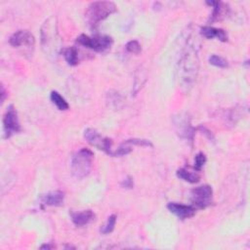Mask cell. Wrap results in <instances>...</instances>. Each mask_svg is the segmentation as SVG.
I'll list each match as a JSON object with an SVG mask.
<instances>
[{
	"mask_svg": "<svg viewBox=\"0 0 250 250\" xmlns=\"http://www.w3.org/2000/svg\"><path fill=\"white\" fill-rule=\"evenodd\" d=\"M5 99V90H4V87L2 86L1 87V102H3Z\"/></svg>",
	"mask_w": 250,
	"mask_h": 250,
	"instance_id": "29",
	"label": "cell"
},
{
	"mask_svg": "<svg viewBox=\"0 0 250 250\" xmlns=\"http://www.w3.org/2000/svg\"><path fill=\"white\" fill-rule=\"evenodd\" d=\"M76 42L96 52H105L112 47L114 40L108 35H96L94 37H90L85 34H81L77 37Z\"/></svg>",
	"mask_w": 250,
	"mask_h": 250,
	"instance_id": "4",
	"label": "cell"
},
{
	"mask_svg": "<svg viewBox=\"0 0 250 250\" xmlns=\"http://www.w3.org/2000/svg\"><path fill=\"white\" fill-rule=\"evenodd\" d=\"M117 217L116 215H111L109 218H108V221H107V224L101 229V232L105 234L107 233H110L114 231L115 227H116V223H117Z\"/></svg>",
	"mask_w": 250,
	"mask_h": 250,
	"instance_id": "20",
	"label": "cell"
},
{
	"mask_svg": "<svg viewBox=\"0 0 250 250\" xmlns=\"http://www.w3.org/2000/svg\"><path fill=\"white\" fill-rule=\"evenodd\" d=\"M209 63L212 65V66H215L217 67H221V68H225L229 66L228 64V61L226 59H224L223 57L221 56H218V55H212L209 57Z\"/></svg>",
	"mask_w": 250,
	"mask_h": 250,
	"instance_id": "19",
	"label": "cell"
},
{
	"mask_svg": "<svg viewBox=\"0 0 250 250\" xmlns=\"http://www.w3.org/2000/svg\"><path fill=\"white\" fill-rule=\"evenodd\" d=\"M43 204L48 206H62L65 201V193L62 191H53L41 197Z\"/></svg>",
	"mask_w": 250,
	"mask_h": 250,
	"instance_id": "12",
	"label": "cell"
},
{
	"mask_svg": "<svg viewBox=\"0 0 250 250\" xmlns=\"http://www.w3.org/2000/svg\"><path fill=\"white\" fill-rule=\"evenodd\" d=\"M127 144L129 145H135V146H140V147H150L152 148V144L148 141V140H144V139H131V140H127L125 141Z\"/></svg>",
	"mask_w": 250,
	"mask_h": 250,
	"instance_id": "24",
	"label": "cell"
},
{
	"mask_svg": "<svg viewBox=\"0 0 250 250\" xmlns=\"http://www.w3.org/2000/svg\"><path fill=\"white\" fill-rule=\"evenodd\" d=\"M168 210L176 215L178 218L185 220L195 216L197 208L194 205H185L177 202H170L167 205Z\"/></svg>",
	"mask_w": 250,
	"mask_h": 250,
	"instance_id": "11",
	"label": "cell"
},
{
	"mask_svg": "<svg viewBox=\"0 0 250 250\" xmlns=\"http://www.w3.org/2000/svg\"><path fill=\"white\" fill-rule=\"evenodd\" d=\"M132 151V149L130 147L129 144H127L126 142H124L117 150H114L113 155L112 156H116V157H120L123 155H126L128 153H130Z\"/></svg>",
	"mask_w": 250,
	"mask_h": 250,
	"instance_id": "21",
	"label": "cell"
},
{
	"mask_svg": "<svg viewBox=\"0 0 250 250\" xmlns=\"http://www.w3.org/2000/svg\"><path fill=\"white\" fill-rule=\"evenodd\" d=\"M173 123L177 134L184 139L193 142L196 129L191 124V118L187 115L180 114L173 118Z\"/></svg>",
	"mask_w": 250,
	"mask_h": 250,
	"instance_id": "8",
	"label": "cell"
},
{
	"mask_svg": "<svg viewBox=\"0 0 250 250\" xmlns=\"http://www.w3.org/2000/svg\"><path fill=\"white\" fill-rule=\"evenodd\" d=\"M126 49L128 52L130 53H133V54H139L142 50L141 48V45L138 41L136 40H132V41H129L126 45Z\"/></svg>",
	"mask_w": 250,
	"mask_h": 250,
	"instance_id": "23",
	"label": "cell"
},
{
	"mask_svg": "<svg viewBox=\"0 0 250 250\" xmlns=\"http://www.w3.org/2000/svg\"><path fill=\"white\" fill-rule=\"evenodd\" d=\"M93 152L88 149H81L71 159V173L77 179L87 177L92 170Z\"/></svg>",
	"mask_w": 250,
	"mask_h": 250,
	"instance_id": "2",
	"label": "cell"
},
{
	"mask_svg": "<svg viewBox=\"0 0 250 250\" xmlns=\"http://www.w3.org/2000/svg\"><path fill=\"white\" fill-rule=\"evenodd\" d=\"M205 162H206L205 154L203 152H199L195 158V169L197 171H201Z\"/></svg>",
	"mask_w": 250,
	"mask_h": 250,
	"instance_id": "22",
	"label": "cell"
},
{
	"mask_svg": "<svg viewBox=\"0 0 250 250\" xmlns=\"http://www.w3.org/2000/svg\"><path fill=\"white\" fill-rule=\"evenodd\" d=\"M64 57H65L66 62L69 66H76L79 63V60H78V50L76 49V47L67 48L64 51Z\"/></svg>",
	"mask_w": 250,
	"mask_h": 250,
	"instance_id": "17",
	"label": "cell"
},
{
	"mask_svg": "<svg viewBox=\"0 0 250 250\" xmlns=\"http://www.w3.org/2000/svg\"><path fill=\"white\" fill-rule=\"evenodd\" d=\"M3 130L6 138H10L12 135L18 133L21 130L18 114L13 105L7 108V111L3 117Z\"/></svg>",
	"mask_w": 250,
	"mask_h": 250,
	"instance_id": "9",
	"label": "cell"
},
{
	"mask_svg": "<svg viewBox=\"0 0 250 250\" xmlns=\"http://www.w3.org/2000/svg\"><path fill=\"white\" fill-rule=\"evenodd\" d=\"M208 5L213 7V12L210 16L209 22L214 23L223 20L228 14V8H226V4L221 1H207Z\"/></svg>",
	"mask_w": 250,
	"mask_h": 250,
	"instance_id": "14",
	"label": "cell"
},
{
	"mask_svg": "<svg viewBox=\"0 0 250 250\" xmlns=\"http://www.w3.org/2000/svg\"><path fill=\"white\" fill-rule=\"evenodd\" d=\"M51 19L47 20L45 24L42 27V32H41V41H42V47L43 50L47 53L50 52H57V41L56 37L58 36V33L55 30L56 29V24L55 23H50Z\"/></svg>",
	"mask_w": 250,
	"mask_h": 250,
	"instance_id": "5",
	"label": "cell"
},
{
	"mask_svg": "<svg viewBox=\"0 0 250 250\" xmlns=\"http://www.w3.org/2000/svg\"><path fill=\"white\" fill-rule=\"evenodd\" d=\"M55 246L52 244H43L40 246L41 249H53Z\"/></svg>",
	"mask_w": 250,
	"mask_h": 250,
	"instance_id": "28",
	"label": "cell"
},
{
	"mask_svg": "<svg viewBox=\"0 0 250 250\" xmlns=\"http://www.w3.org/2000/svg\"><path fill=\"white\" fill-rule=\"evenodd\" d=\"M50 98H51L52 103L58 108V110H60V111H67V110H68L69 106H68L67 102L57 91H52L51 95H50Z\"/></svg>",
	"mask_w": 250,
	"mask_h": 250,
	"instance_id": "18",
	"label": "cell"
},
{
	"mask_svg": "<svg viewBox=\"0 0 250 250\" xmlns=\"http://www.w3.org/2000/svg\"><path fill=\"white\" fill-rule=\"evenodd\" d=\"M85 140L96 149L105 151L109 155H113V141L109 138L103 137L97 130L88 128L84 131Z\"/></svg>",
	"mask_w": 250,
	"mask_h": 250,
	"instance_id": "7",
	"label": "cell"
},
{
	"mask_svg": "<svg viewBox=\"0 0 250 250\" xmlns=\"http://www.w3.org/2000/svg\"><path fill=\"white\" fill-rule=\"evenodd\" d=\"M71 221L74 225L78 227H83L88 225L95 219V214L92 210H84L81 212H73L71 213Z\"/></svg>",
	"mask_w": 250,
	"mask_h": 250,
	"instance_id": "13",
	"label": "cell"
},
{
	"mask_svg": "<svg viewBox=\"0 0 250 250\" xmlns=\"http://www.w3.org/2000/svg\"><path fill=\"white\" fill-rule=\"evenodd\" d=\"M198 52L199 49L197 45V40L193 41L189 39L180 56V61L178 64L179 79L182 87L186 89L193 85V83L198 76L200 66Z\"/></svg>",
	"mask_w": 250,
	"mask_h": 250,
	"instance_id": "1",
	"label": "cell"
},
{
	"mask_svg": "<svg viewBox=\"0 0 250 250\" xmlns=\"http://www.w3.org/2000/svg\"><path fill=\"white\" fill-rule=\"evenodd\" d=\"M108 97L110 98L108 101H109V103H110V105L113 107L114 106V104H115V108H119L118 107V104L119 103H122V100H121V97H120V95L117 93V92H116L115 93V95H113L112 94V92H111V94L109 93L108 94Z\"/></svg>",
	"mask_w": 250,
	"mask_h": 250,
	"instance_id": "25",
	"label": "cell"
},
{
	"mask_svg": "<svg viewBox=\"0 0 250 250\" xmlns=\"http://www.w3.org/2000/svg\"><path fill=\"white\" fill-rule=\"evenodd\" d=\"M9 43L14 48H26L31 53L34 48V36L29 31H18L11 35Z\"/></svg>",
	"mask_w": 250,
	"mask_h": 250,
	"instance_id": "10",
	"label": "cell"
},
{
	"mask_svg": "<svg viewBox=\"0 0 250 250\" xmlns=\"http://www.w3.org/2000/svg\"><path fill=\"white\" fill-rule=\"evenodd\" d=\"M121 186L123 188H126V189H132L134 184H133V180L130 178V177H127L126 179L123 180V182L121 183Z\"/></svg>",
	"mask_w": 250,
	"mask_h": 250,
	"instance_id": "27",
	"label": "cell"
},
{
	"mask_svg": "<svg viewBox=\"0 0 250 250\" xmlns=\"http://www.w3.org/2000/svg\"><path fill=\"white\" fill-rule=\"evenodd\" d=\"M200 33L207 39L217 38L222 42L228 41V34L222 29H217L214 27H203L200 29Z\"/></svg>",
	"mask_w": 250,
	"mask_h": 250,
	"instance_id": "15",
	"label": "cell"
},
{
	"mask_svg": "<svg viewBox=\"0 0 250 250\" xmlns=\"http://www.w3.org/2000/svg\"><path fill=\"white\" fill-rule=\"evenodd\" d=\"M176 174H177L178 178H180L186 182H189L191 184L199 183L200 180V176L197 172H193L191 170H188L187 168L178 169Z\"/></svg>",
	"mask_w": 250,
	"mask_h": 250,
	"instance_id": "16",
	"label": "cell"
},
{
	"mask_svg": "<svg viewBox=\"0 0 250 250\" xmlns=\"http://www.w3.org/2000/svg\"><path fill=\"white\" fill-rule=\"evenodd\" d=\"M213 190L208 185L197 187L191 192V200L196 208L204 209L212 202Z\"/></svg>",
	"mask_w": 250,
	"mask_h": 250,
	"instance_id": "6",
	"label": "cell"
},
{
	"mask_svg": "<svg viewBox=\"0 0 250 250\" xmlns=\"http://www.w3.org/2000/svg\"><path fill=\"white\" fill-rule=\"evenodd\" d=\"M198 130H200L202 134H204L209 140H212V141L214 140V136L212 135V133H211L207 128H205L204 126H202V125H201V126H199Z\"/></svg>",
	"mask_w": 250,
	"mask_h": 250,
	"instance_id": "26",
	"label": "cell"
},
{
	"mask_svg": "<svg viewBox=\"0 0 250 250\" xmlns=\"http://www.w3.org/2000/svg\"><path fill=\"white\" fill-rule=\"evenodd\" d=\"M117 11V6L111 1H97L91 3L85 13L89 25L93 28L97 27L99 23L107 19L110 15Z\"/></svg>",
	"mask_w": 250,
	"mask_h": 250,
	"instance_id": "3",
	"label": "cell"
}]
</instances>
